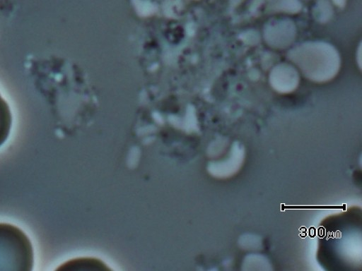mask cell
I'll return each mask as SVG.
<instances>
[{
  "label": "cell",
  "instance_id": "1",
  "mask_svg": "<svg viewBox=\"0 0 362 271\" xmlns=\"http://www.w3.org/2000/svg\"><path fill=\"white\" fill-rule=\"evenodd\" d=\"M288 56L305 76L316 82H325L332 78L340 66L337 50L325 42L303 43L291 49Z\"/></svg>",
  "mask_w": 362,
  "mask_h": 271
},
{
  "label": "cell",
  "instance_id": "2",
  "mask_svg": "<svg viewBox=\"0 0 362 271\" xmlns=\"http://www.w3.org/2000/svg\"><path fill=\"white\" fill-rule=\"evenodd\" d=\"M33 250L25 234L14 225L0 223V270L30 271Z\"/></svg>",
  "mask_w": 362,
  "mask_h": 271
},
{
  "label": "cell",
  "instance_id": "3",
  "mask_svg": "<svg viewBox=\"0 0 362 271\" xmlns=\"http://www.w3.org/2000/svg\"><path fill=\"white\" fill-rule=\"evenodd\" d=\"M295 35V26L289 20L272 22L264 30L265 40L276 48L286 47L293 42Z\"/></svg>",
  "mask_w": 362,
  "mask_h": 271
},
{
  "label": "cell",
  "instance_id": "4",
  "mask_svg": "<svg viewBox=\"0 0 362 271\" xmlns=\"http://www.w3.org/2000/svg\"><path fill=\"white\" fill-rule=\"evenodd\" d=\"M271 85L278 92L288 93L296 89L299 78L296 70L291 65L281 64L275 66L270 73Z\"/></svg>",
  "mask_w": 362,
  "mask_h": 271
},
{
  "label": "cell",
  "instance_id": "5",
  "mask_svg": "<svg viewBox=\"0 0 362 271\" xmlns=\"http://www.w3.org/2000/svg\"><path fill=\"white\" fill-rule=\"evenodd\" d=\"M105 269L101 262L90 258H77L62 264L57 270L87 271Z\"/></svg>",
  "mask_w": 362,
  "mask_h": 271
},
{
  "label": "cell",
  "instance_id": "6",
  "mask_svg": "<svg viewBox=\"0 0 362 271\" xmlns=\"http://www.w3.org/2000/svg\"><path fill=\"white\" fill-rule=\"evenodd\" d=\"M12 125V115L7 102L0 93V146L7 140Z\"/></svg>",
  "mask_w": 362,
  "mask_h": 271
},
{
  "label": "cell",
  "instance_id": "7",
  "mask_svg": "<svg viewBox=\"0 0 362 271\" xmlns=\"http://www.w3.org/2000/svg\"><path fill=\"white\" fill-rule=\"evenodd\" d=\"M272 8L282 12L296 13L301 8V4L298 0H270Z\"/></svg>",
  "mask_w": 362,
  "mask_h": 271
},
{
  "label": "cell",
  "instance_id": "8",
  "mask_svg": "<svg viewBox=\"0 0 362 271\" xmlns=\"http://www.w3.org/2000/svg\"><path fill=\"white\" fill-rule=\"evenodd\" d=\"M315 17L321 22H325L331 17L332 9L327 0H318L314 8Z\"/></svg>",
  "mask_w": 362,
  "mask_h": 271
},
{
  "label": "cell",
  "instance_id": "9",
  "mask_svg": "<svg viewBox=\"0 0 362 271\" xmlns=\"http://www.w3.org/2000/svg\"><path fill=\"white\" fill-rule=\"evenodd\" d=\"M357 61H358V66L359 68H361V45L360 44L359 47H358V54H357Z\"/></svg>",
  "mask_w": 362,
  "mask_h": 271
},
{
  "label": "cell",
  "instance_id": "10",
  "mask_svg": "<svg viewBox=\"0 0 362 271\" xmlns=\"http://www.w3.org/2000/svg\"><path fill=\"white\" fill-rule=\"evenodd\" d=\"M335 5L339 7H344L346 0H332Z\"/></svg>",
  "mask_w": 362,
  "mask_h": 271
},
{
  "label": "cell",
  "instance_id": "11",
  "mask_svg": "<svg viewBox=\"0 0 362 271\" xmlns=\"http://www.w3.org/2000/svg\"><path fill=\"white\" fill-rule=\"evenodd\" d=\"M243 0H230L231 5L237 6Z\"/></svg>",
  "mask_w": 362,
  "mask_h": 271
}]
</instances>
